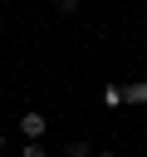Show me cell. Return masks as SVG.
Returning a JSON list of instances; mask_svg holds the SVG:
<instances>
[{
    "label": "cell",
    "mask_w": 147,
    "mask_h": 157,
    "mask_svg": "<svg viewBox=\"0 0 147 157\" xmlns=\"http://www.w3.org/2000/svg\"><path fill=\"white\" fill-rule=\"evenodd\" d=\"M44 123H49L44 113H24V118H20V132H24L29 142H39V137H44Z\"/></svg>",
    "instance_id": "obj_1"
},
{
    "label": "cell",
    "mask_w": 147,
    "mask_h": 157,
    "mask_svg": "<svg viewBox=\"0 0 147 157\" xmlns=\"http://www.w3.org/2000/svg\"><path fill=\"white\" fill-rule=\"evenodd\" d=\"M123 103H147V78H132L123 88Z\"/></svg>",
    "instance_id": "obj_2"
},
{
    "label": "cell",
    "mask_w": 147,
    "mask_h": 157,
    "mask_svg": "<svg viewBox=\"0 0 147 157\" xmlns=\"http://www.w3.org/2000/svg\"><path fill=\"white\" fill-rule=\"evenodd\" d=\"M103 103H108V108H118V103H123V88H118V83H108V88H103Z\"/></svg>",
    "instance_id": "obj_3"
},
{
    "label": "cell",
    "mask_w": 147,
    "mask_h": 157,
    "mask_svg": "<svg viewBox=\"0 0 147 157\" xmlns=\"http://www.w3.org/2000/svg\"><path fill=\"white\" fill-rule=\"evenodd\" d=\"M64 157H88V142H69V147H64Z\"/></svg>",
    "instance_id": "obj_4"
},
{
    "label": "cell",
    "mask_w": 147,
    "mask_h": 157,
    "mask_svg": "<svg viewBox=\"0 0 147 157\" xmlns=\"http://www.w3.org/2000/svg\"><path fill=\"white\" fill-rule=\"evenodd\" d=\"M24 157H44V147L39 142H24Z\"/></svg>",
    "instance_id": "obj_5"
},
{
    "label": "cell",
    "mask_w": 147,
    "mask_h": 157,
    "mask_svg": "<svg viewBox=\"0 0 147 157\" xmlns=\"http://www.w3.org/2000/svg\"><path fill=\"white\" fill-rule=\"evenodd\" d=\"M0 147H5V132H0Z\"/></svg>",
    "instance_id": "obj_6"
},
{
    "label": "cell",
    "mask_w": 147,
    "mask_h": 157,
    "mask_svg": "<svg viewBox=\"0 0 147 157\" xmlns=\"http://www.w3.org/2000/svg\"><path fill=\"white\" fill-rule=\"evenodd\" d=\"M103 157H113V152H103Z\"/></svg>",
    "instance_id": "obj_7"
}]
</instances>
